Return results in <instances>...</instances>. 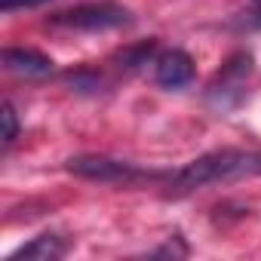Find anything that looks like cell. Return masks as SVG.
Listing matches in <instances>:
<instances>
[{
	"instance_id": "8992f818",
	"label": "cell",
	"mask_w": 261,
	"mask_h": 261,
	"mask_svg": "<svg viewBox=\"0 0 261 261\" xmlns=\"http://www.w3.org/2000/svg\"><path fill=\"white\" fill-rule=\"evenodd\" d=\"M68 252V243L56 233H40L31 243H25L22 249H16L7 261H56Z\"/></svg>"
},
{
	"instance_id": "7a4b0ae2",
	"label": "cell",
	"mask_w": 261,
	"mask_h": 261,
	"mask_svg": "<svg viewBox=\"0 0 261 261\" xmlns=\"http://www.w3.org/2000/svg\"><path fill=\"white\" fill-rule=\"evenodd\" d=\"M49 22L59 28H77V31H111V28L129 25L133 13L120 4H114V0H98V4H83V7H74L68 13H59Z\"/></svg>"
},
{
	"instance_id": "5b68a950",
	"label": "cell",
	"mask_w": 261,
	"mask_h": 261,
	"mask_svg": "<svg viewBox=\"0 0 261 261\" xmlns=\"http://www.w3.org/2000/svg\"><path fill=\"white\" fill-rule=\"evenodd\" d=\"M4 65H7V71H13L19 77L53 74V59H46L43 53H34V49H4Z\"/></svg>"
},
{
	"instance_id": "3957f363",
	"label": "cell",
	"mask_w": 261,
	"mask_h": 261,
	"mask_svg": "<svg viewBox=\"0 0 261 261\" xmlns=\"http://www.w3.org/2000/svg\"><path fill=\"white\" fill-rule=\"evenodd\" d=\"M68 172H74L80 178H89V181H105V185H136V181L160 178V172H148V169H139V166L123 163V160H111V157L68 160Z\"/></svg>"
},
{
	"instance_id": "52a82bcc",
	"label": "cell",
	"mask_w": 261,
	"mask_h": 261,
	"mask_svg": "<svg viewBox=\"0 0 261 261\" xmlns=\"http://www.w3.org/2000/svg\"><path fill=\"white\" fill-rule=\"evenodd\" d=\"M16 133H19V120H16L13 105L7 101V105H4V145H7V148L16 142Z\"/></svg>"
},
{
	"instance_id": "ba28073f",
	"label": "cell",
	"mask_w": 261,
	"mask_h": 261,
	"mask_svg": "<svg viewBox=\"0 0 261 261\" xmlns=\"http://www.w3.org/2000/svg\"><path fill=\"white\" fill-rule=\"evenodd\" d=\"M46 0H0V10L4 13H16V10H31V7H40Z\"/></svg>"
},
{
	"instance_id": "9c48e42d",
	"label": "cell",
	"mask_w": 261,
	"mask_h": 261,
	"mask_svg": "<svg viewBox=\"0 0 261 261\" xmlns=\"http://www.w3.org/2000/svg\"><path fill=\"white\" fill-rule=\"evenodd\" d=\"M255 22L261 25V0H255Z\"/></svg>"
},
{
	"instance_id": "6da1fadb",
	"label": "cell",
	"mask_w": 261,
	"mask_h": 261,
	"mask_svg": "<svg viewBox=\"0 0 261 261\" xmlns=\"http://www.w3.org/2000/svg\"><path fill=\"white\" fill-rule=\"evenodd\" d=\"M261 175V151H240V148H221L212 154H203L191 160L185 169L169 175V197H188L206 185H230L240 178Z\"/></svg>"
},
{
	"instance_id": "277c9868",
	"label": "cell",
	"mask_w": 261,
	"mask_h": 261,
	"mask_svg": "<svg viewBox=\"0 0 261 261\" xmlns=\"http://www.w3.org/2000/svg\"><path fill=\"white\" fill-rule=\"evenodd\" d=\"M154 77H157L160 86L178 89V86H185V83L194 80V59H191L188 53H181V49H169V53H163V56L157 59Z\"/></svg>"
}]
</instances>
